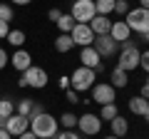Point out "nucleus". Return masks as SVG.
<instances>
[{
	"mask_svg": "<svg viewBox=\"0 0 149 139\" xmlns=\"http://www.w3.org/2000/svg\"><path fill=\"white\" fill-rule=\"evenodd\" d=\"M30 132L37 139H52L57 134V119L50 112H40L35 117H30Z\"/></svg>",
	"mask_w": 149,
	"mask_h": 139,
	"instance_id": "f257e3e1",
	"label": "nucleus"
},
{
	"mask_svg": "<svg viewBox=\"0 0 149 139\" xmlns=\"http://www.w3.org/2000/svg\"><path fill=\"white\" fill-rule=\"evenodd\" d=\"M97 72L95 70H90V67H77L72 72V75H70V90H74L77 92V95H80V92H87V90H92V87L97 85Z\"/></svg>",
	"mask_w": 149,
	"mask_h": 139,
	"instance_id": "f03ea898",
	"label": "nucleus"
},
{
	"mask_svg": "<svg viewBox=\"0 0 149 139\" xmlns=\"http://www.w3.org/2000/svg\"><path fill=\"white\" fill-rule=\"evenodd\" d=\"M17 85L20 87H32V90H42V87H47V70L32 65V67H27L25 72H22V77L17 80Z\"/></svg>",
	"mask_w": 149,
	"mask_h": 139,
	"instance_id": "7ed1b4c3",
	"label": "nucleus"
},
{
	"mask_svg": "<svg viewBox=\"0 0 149 139\" xmlns=\"http://www.w3.org/2000/svg\"><path fill=\"white\" fill-rule=\"evenodd\" d=\"M124 22L129 25L132 32H139V35H144V38L149 35V10H144V8H134V10H129L127 17H124Z\"/></svg>",
	"mask_w": 149,
	"mask_h": 139,
	"instance_id": "20e7f679",
	"label": "nucleus"
},
{
	"mask_svg": "<svg viewBox=\"0 0 149 139\" xmlns=\"http://www.w3.org/2000/svg\"><path fill=\"white\" fill-rule=\"evenodd\" d=\"M124 47H122V52H119V60H117V67L119 70H124V72H132V70H137L139 67V57H142V52L137 50V45L134 42H122Z\"/></svg>",
	"mask_w": 149,
	"mask_h": 139,
	"instance_id": "39448f33",
	"label": "nucleus"
},
{
	"mask_svg": "<svg viewBox=\"0 0 149 139\" xmlns=\"http://www.w3.org/2000/svg\"><path fill=\"white\" fill-rule=\"evenodd\" d=\"M70 15L74 17V22H82V25H90V20L97 15L95 13V0H74Z\"/></svg>",
	"mask_w": 149,
	"mask_h": 139,
	"instance_id": "423d86ee",
	"label": "nucleus"
},
{
	"mask_svg": "<svg viewBox=\"0 0 149 139\" xmlns=\"http://www.w3.org/2000/svg\"><path fill=\"white\" fill-rule=\"evenodd\" d=\"M92 99L97 102V104H112V102L117 99V90L109 85V82H100V85L92 87Z\"/></svg>",
	"mask_w": 149,
	"mask_h": 139,
	"instance_id": "0eeeda50",
	"label": "nucleus"
},
{
	"mask_svg": "<svg viewBox=\"0 0 149 139\" xmlns=\"http://www.w3.org/2000/svg\"><path fill=\"white\" fill-rule=\"evenodd\" d=\"M77 129H80L82 134H100V129H102V119H100V114H90V112H85L82 117H77Z\"/></svg>",
	"mask_w": 149,
	"mask_h": 139,
	"instance_id": "6e6552de",
	"label": "nucleus"
},
{
	"mask_svg": "<svg viewBox=\"0 0 149 139\" xmlns=\"http://www.w3.org/2000/svg\"><path fill=\"white\" fill-rule=\"evenodd\" d=\"M70 38H72L74 45H80V47H90V45L95 42V32L90 30V25L77 22V25L72 27V32H70Z\"/></svg>",
	"mask_w": 149,
	"mask_h": 139,
	"instance_id": "1a4fd4ad",
	"label": "nucleus"
},
{
	"mask_svg": "<svg viewBox=\"0 0 149 139\" xmlns=\"http://www.w3.org/2000/svg\"><path fill=\"white\" fill-rule=\"evenodd\" d=\"M92 47L97 50V55H100V57H112V55L117 52L119 42H114L109 35H97L95 42H92Z\"/></svg>",
	"mask_w": 149,
	"mask_h": 139,
	"instance_id": "9d476101",
	"label": "nucleus"
},
{
	"mask_svg": "<svg viewBox=\"0 0 149 139\" xmlns=\"http://www.w3.org/2000/svg\"><path fill=\"white\" fill-rule=\"evenodd\" d=\"M80 60H82V67H90V70H95V72L102 70V57L97 55V50L92 47V45H90V47H82Z\"/></svg>",
	"mask_w": 149,
	"mask_h": 139,
	"instance_id": "9b49d317",
	"label": "nucleus"
},
{
	"mask_svg": "<svg viewBox=\"0 0 149 139\" xmlns=\"http://www.w3.org/2000/svg\"><path fill=\"white\" fill-rule=\"evenodd\" d=\"M27 124H30V119H27V117H22V114H13V117H8L5 129L13 134V137H20L22 132H27Z\"/></svg>",
	"mask_w": 149,
	"mask_h": 139,
	"instance_id": "f8f14e48",
	"label": "nucleus"
},
{
	"mask_svg": "<svg viewBox=\"0 0 149 139\" xmlns=\"http://www.w3.org/2000/svg\"><path fill=\"white\" fill-rule=\"evenodd\" d=\"M129 35H132V30H129V25L124 20H112V30H109V38L114 40V42H127Z\"/></svg>",
	"mask_w": 149,
	"mask_h": 139,
	"instance_id": "ddd939ff",
	"label": "nucleus"
},
{
	"mask_svg": "<svg viewBox=\"0 0 149 139\" xmlns=\"http://www.w3.org/2000/svg\"><path fill=\"white\" fill-rule=\"evenodd\" d=\"M10 65L17 70V72H25L27 67H32V57H30V52H27V50L20 47V50H15V55L10 57Z\"/></svg>",
	"mask_w": 149,
	"mask_h": 139,
	"instance_id": "4468645a",
	"label": "nucleus"
},
{
	"mask_svg": "<svg viewBox=\"0 0 149 139\" xmlns=\"http://www.w3.org/2000/svg\"><path fill=\"white\" fill-rule=\"evenodd\" d=\"M90 30L95 32V38L97 35H109V30H112V20L107 15H95L90 20Z\"/></svg>",
	"mask_w": 149,
	"mask_h": 139,
	"instance_id": "2eb2a0df",
	"label": "nucleus"
},
{
	"mask_svg": "<svg viewBox=\"0 0 149 139\" xmlns=\"http://www.w3.org/2000/svg\"><path fill=\"white\" fill-rule=\"evenodd\" d=\"M129 112L139 114V117H149V99H144L142 95L132 97V99H129Z\"/></svg>",
	"mask_w": 149,
	"mask_h": 139,
	"instance_id": "dca6fc26",
	"label": "nucleus"
},
{
	"mask_svg": "<svg viewBox=\"0 0 149 139\" xmlns=\"http://www.w3.org/2000/svg\"><path fill=\"white\" fill-rule=\"evenodd\" d=\"M109 124H112V137H124V134L129 132V122L124 117H119V114L112 119Z\"/></svg>",
	"mask_w": 149,
	"mask_h": 139,
	"instance_id": "f3484780",
	"label": "nucleus"
},
{
	"mask_svg": "<svg viewBox=\"0 0 149 139\" xmlns=\"http://www.w3.org/2000/svg\"><path fill=\"white\" fill-rule=\"evenodd\" d=\"M55 25H57V30L62 32V35H70V32H72V27L77 25V22H74V17L70 15V13H62V17H60Z\"/></svg>",
	"mask_w": 149,
	"mask_h": 139,
	"instance_id": "a211bd4d",
	"label": "nucleus"
},
{
	"mask_svg": "<svg viewBox=\"0 0 149 139\" xmlns=\"http://www.w3.org/2000/svg\"><path fill=\"white\" fill-rule=\"evenodd\" d=\"M109 85L114 87V90H117V87H127V82H129V77H127V72H124V70H119V67H114L112 70V75H109Z\"/></svg>",
	"mask_w": 149,
	"mask_h": 139,
	"instance_id": "6ab92c4d",
	"label": "nucleus"
},
{
	"mask_svg": "<svg viewBox=\"0 0 149 139\" xmlns=\"http://www.w3.org/2000/svg\"><path fill=\"white\" fill-rule=\"evenodd\" d=\"M95 13L109 17L112 13H114V0H95Z\"/></svg>",
	"mask_w": 149,
	"mask_h": 139,
	"instance_id": "aec40b11",
	"label": "nucleus"
},
{
	"mask_svg": "<svg viewBox=\"0 0 149 139\" xmlns=\"http://www.w3.org/2000/svg\"><path fill=\"white\" fill-rule=\"evenodd\" d=\"M72 47H74L72 38H70V35H62V32H60V35H57V40H55V50H57V52H70Z\"/></svg>",
	"mask_w": 149,
	"mask_h": 139,
	"instance_id": "412c9836",
	"label": "nucleus"
},
{
	"mask_svg": "<svg viewBox=\"0 0 149 139\" xmlns=\"http://www.w3.org/2000/svg\"><path fill=\"white\" fill-rule=\"evenodd\" d=\"M5 40L13 45V47H17V50H20L22 45H25V32H22V30H10Z\"/></svg>",
	"mask_w": 149,
	"mask_h": 139,
	"instance_id": "4be33fe9",
	"label": "nucleus"
},
{
	"mask_svg": "<svg viewBox=\"0 0 149 139\" xmlns=\"http://www.w3.org/2000/svg\"><path fill=\"white\" fill-rule=\"evenodd\" d=\"M32 107H35V102H32V99H20V102L15 104V114L30 117V114H32Z\"/></svg>",
	"mask_w": 149,
	"mask_h": 139,
	"instance_id": "5701e85b",
	"label": "nucleus"
},
{
	"mask_svg": "<svg viewBox=\"0 0 149 139\" xmlns=\"http://www.w3.org/2000/svg\"><path fill=\"white\" fill-rule=\"evenodd\" d=\"M117 104L112 102V104H102V112H100V119H107V122H112V119L117 117Z\"/></svg>",
	"mask_w": 149,
	"mask_h": 139,
	"instance_id": "b1692460",
	"label": "nucleus"
},
{
	"mask_svg": "<svg viewBox=\"0 0 149 139\" xmlns=\"http://www.w3.org/2000/svg\"><path fill=\"white\" fill-rule=\"evenodd\" d=\"M15 114V104H13L10 99H0V117H13Z\"/></svg>",
	"mask_w": 149,
	"mask_h": 139,
	"instance_id": "393cba45",
	"label": "nucleus"
},
{
	"mask_svg": "<svg viewBox=\"0 0 149 139\" xmlns=\"http://www.w3.org/2000/svg\"><path fill=\"white\" fill-rule=\"evenodd\" d=\"M57 122H62V127H65V129H72V127H77V117H74L72 112H65L62 117L57 119Z\"/></svg>",
	"mask_w": 149,
	"mask_h": 139,
	"instance_id": "a878e982",
	"label": "nucleus"
},
{
	"mask_svg": "<svg viewBox=\"0 0 149 139\" xmlns=\"http://www.w3.org/2000/svg\"><path fill=\"white\" fill-rule=\"evenodd\" d=\"M0 20H3V22H10L13 20V8L5 5V3H0Z\"/></svg>",
	"mask_w": 149,
	"mask_h": 139,
	"instance_id": "bb28decb",
	"label": "nucleus"
},
{
	"mask_svg": "<svg viewBox=\"0 0 149 139\" xmlns=\"http://www.w3.org/2000/svg\"><path fill=\"white\" fill-rule=\"evenodd\" d=\"M114 13L127 15V13H129V3H127V0H114Z\"/></svg>",
	"mask_w": 149,
	"mask_h": 139,
	"instance_id": "cd10ccee",
	"label": "nucleus"
},
{
	"mask_svg": "<svg viewBox=\"0 0 149 139\" xmlns=\"http://www.w3.org/2000/svg\"><path fill=\"white\" fill-rule=\"evenodd\" d=\"M55 139H80V134L74 132V129H65V132H57Z\"/></svg>",
	"mask_w": 149,
	"mask_h": 139,
	"instance_id": "c85d7f7f",
	"label": "nucleus"
},
{
	"mask_svg": "<svg viewBox=\"0 0 149 139\" xmlns=\"http://www.w3.org/2000/svg\"><path fill=\"white\" fill-rule=\"evenodd\" d=\"M139 67L149 75V50H144V52H142V57H139Z\"/></svg>",
	"mask_w": 149,
	"mask_h": 139,
	"instance_id": "c756f323",
	"label": "nucleus"
},
{
	"mask_svg": "<svg viewBox=\"0 0 149 139\" xmlns=\"http://www.w3.org/2000/svg\"><path fill=\"white\" fill-rule=\"evenodd\" d=\"M8 62H10V55L5 52V47H0V70H5Z\"/></svg>",
	"mask_w": 149,
	"mask_h": 139,
	"instance_id": "7c9ffc66",
	"label": "nucleus"
},
{
	"mask_svg": "<svg viewBox=\"0 0 149 139\" xmlns=\"http://www.w3.org/2000/svg\"><path fill=\"white\" fill-rule=\"evenodd\" d=\"M8 32H10V22H3V20H0V40H5Z\"/></svg>",
	"mask_w": 149,
	"mask_h": 139,
	"instance_id": "2f4dec72",
	"label": "nucleus"
},
{
	"mask_svg": "<svg viewBox=\"0 0 149 139\" xmlns=\"http://www.w3.org/2000/svg\"><path fill=\"white\" fill-rule=\"evenodd\" d=\"M47 17H50V20H52V22H57L60 17H62V10H57V8H52V10L47 13Z\"/></svg>",
	"mask_w": 149,
	"mask_h": 139,
	"instance_id": "473e14b6",
	"label": "nucleus"
},
{
	"mask_svg": "<svg viewBox=\"0 0 149 139\" xmlns=\"http://www.w3.org/2000/svg\"><path fill=\"white\" fill-rule=\"evenodd\" d=\"M65 92H67V102H72V104H77V102H80V95H77L74 90H65Z\"/></svg>",
	"mask_w": 149,
	"mask_h": 139,
	"instance_id": "72a5a7b5",
	"label": "nucleus"
},
{
	"mask_svg": "<svg viewBox=\"0 0 149 139\" xmlns=\"http://www.w3.org/2000/svg\"><path fill=\"white\" fill-rule=\"evenodd\" d=\"M60 90H70V77H67V75L60 77Z\"/></svg>",
	"mask_w": 149,
	"mask_h": 139,
	"instance_id": "f704fd0d",
	"label": "nucleus"
},
{
	"mask_svg": "<svg viewBox=\"0 0 149 139\" xmlns=\"http://www.w3.org/2000/svg\"><path fill=\"white\" fill-rule=\"evenodd\" d=\"M142 97L149 99V80H144V85H142Z\"/></svg>",
	"mask_w": 149,
	"mask_h": 139,
	"instance_id": "c9c22d12",
	"label": "nucleus"
},
{
	"mask_svg": "<svg viewBox=\"0 0 149 139\" xmlns=\"http://www.w3.org/2000/svg\"><path fill=\"white\" fill-rule=\"evenodd\" d=\"M17 139H37V137H35V134H32V132H22V134H20V137H17Z\"/></svg>",
	"mask_w": 149,
	"mask_h": 139,
	"instance_id": "e433bc0d",
	"label": "nucleus"
},
{
	"mask_svg": "<svg viewBox=\"0 0 149 139\" xmlns=\"http://www.w3.org/2000/svg\"><path fill=\"white\" fill-rule=\"evenodd\" d=\"M0 139H13V134L8 129H0Z\"/></svg>",
	"mask_w": 149,
	"mask_h": 139,
	"instance_id": "4c0bfd02",
	"label": "nucleus"
},
{
	"mask_svg": "<svg viewBox=\"0 0 149 139\" xmlns=\"http://www.w3.org/2000/svg\"><path fill=\"white\" fill-rule=\"evenodd\" d=\"M139 8H144V10H149V0H139Z\"/></svg>",
	"mask_w": 149,
	"mask_h": 139,
	"instance_id": "58836bf2",
	"label": "nucleus"
},
{
	"mask_svg": "<svg viewBox=\"0 0 149 139\" xmlns=\"http://www.w3.org/2000/svg\"><path fill=\"white\" fill-rule=\"evenodd\" d=\"M15 5H27V3H32V0H13Z\"/></svg>",
	"mask_w": 149,
	"mask_h": 139,
	"instance_id": "ea45409f",
	"label": "nucleus"
},
{
	"mask_svg": "<svg viewBox=\"0 0 149 139\" xmlns=\"http://www.w3.org/2000/svg\"><path fill=\"white\" fill-rule=\"evenodd\" d=\"M5 124H8V119H5V117H0V129H5Z\"/></svg>",
	"mask_w": 149,
	"mask_h": 139,
	"instance_id": "a19ab883",
	"label": "nucleus"
},
{
	"mask_svg": "<svg viewBox=\"0 0 149 139\" xmlns=\"http://www.w3.org/2000/svg\"><path fill=\"white\" fill-rule=\"evenodd\" d=\"M104 139H119V137H112V134H109V137H104Z\"/></svg>",
	"mask_w": 149,
	"mask_h": 139,
	"instance_id": "79ce46f5",
	"label": "nucleus"
},
{
	"mask_svg": "<svg viewBox=\"0 0 149 139\" xmlns=\"http://www.w3.org/2000/svg\"><path fill=\"white\" fill-rule=\"evenodd\" d=\"M144 119H147V122H149V117H144Z\"/></svg>",
	"mask_w": 149,
	"mask_h": 139,
	"instance_id": "37998d69",
	"label": "nucleus"
},
{
	"mask_svg": "<svg viewBox=\"0 0 149 139\" xmlns=\"http://www.w3.org/2000/svg\"><path fill=\"white\" fill-rule=\"evenodd\" d=\"M0 90H3V87H0Z\"/></svg>",
	"mask_w": 149,
	"mask_h": 139,
	"instance_id": "c03bdc74",
	"label": "nucleus"
},
{
	"mask_svg": "<svg viewBox=\"0 0 149 139\" xmlns=\"http://www.w3.org/2000/svg\"><path fill=\"white\" fill-rule=\"evenodd\" d=\"M52 139H55V137H52Z\"/></svg>",
	"mask_w": 149,
	"mask_h": 139,
	"instance_id": "a18cd8bd",
	"label": "nucleus"
}]
</instances>
